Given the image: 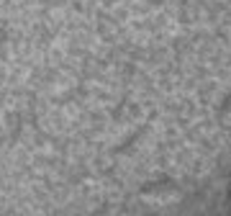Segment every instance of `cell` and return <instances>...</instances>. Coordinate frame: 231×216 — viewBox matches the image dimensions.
I'll return each instance as SVG.
<instances>
[{
  "label": "cell",
  "mask_w": 231,
  "mask_h": 216,
  "mask_svg": "<svg viewBox=\"0 0 231 216\" xmlns=\"http://www.w3.org/2000/svg\"><path fill=\"white\" fill-rule=\"evenodd\" d=\"M21 170H23V165H21ZM18 183H21V175H18ZM16 196H18V185H16ZM13 206H16V198H13ZM10 216H13V208H10Z\"/></svg>",
  "instance_id": "1"
}]
</instances>
